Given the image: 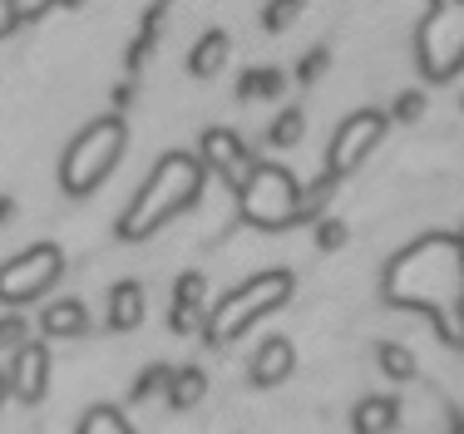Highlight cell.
<instances>
[{
  "instance_id": "ac0fdd59",
  "label": "cell",
  "mask_w": 464,
  "mask_h": 434,
  "mask_svg": "<svg viewBox=\"0 0 464 434\" xmlns=\"http://www.w3.org/2000/svg\"><path fill=\"white\" fill-rule=\"evenodd\" d=\"M375 355H381V361H375V365H381V375H385V381H395V385H405V381H415V375H420V361L411 355V346H391V341H385Z\"/></svg>"
},
{
  "instance_id": "8992f818",
  "label": "cell",
  "mask_w": 464,
  "mask_h": 434,
  "mask_svg": "<svg viewBox=\"0 0 464 434\" xmlns=\"http://www.w3.org/2000/svg\"><path fill=\"white\" fill-rule=\"evenodd\" d=\"M415 60L430 84H445L464 70V0H435L430 5L415 35Z\"/></svg>"
},
{
  "instance_id": "52a82bcc",
  "label": "cell",
  "mask_w": 464,
  "mask_h": 434,
  "mask_svg": "<svg viewBox=\"0 0 464 434\" xmlns=\"http://www.w3.org/2000/svg\"><path fill=\"white\" fill-rule=\"evenodd\" d=\"M64 276V252L60 242H35V247L15 252L0 262V306H30Z\"/></svg>"
},
{
  "instance_id": "9a60e30c",
  "label": "cell",
  "mask_w": 464,
  "mask_h": 434,
  "mask_svg": "<svg viewBox=\"0 0 464 434\" xmlns=\"http://www.w3.org/2000/svg\"><path fill=\"white\" fill-rule=\"evenodd\" d=\"M227 54H232V40L223 30H208V35L193 40V50H188V74H193V80H218Z\"/></svg>"
},
{
  "instance_id": "7c38bea8",
  "label": "cell",
  "mask_w": 464,
  "mask_h": 434,
  "mask_svg": "<svg viewBox=\"0 0 464 434\" xmlns=\"http://www.w3.org/2000/svg\"><path fill=\"white\" fill-rule=\"evenodd\" d=\"M292 371H296L292 341H286V336H267L257 346V355H252V365H247V381L257 385V391H272V385H282Z\"/></svg>"
},
{
  "instance_id": "9c48e42d",
  "label": "cell",
  "mask_w": 464,
  "mask_h": 434,
  "mask_svg": "<svg viewBox=\"0 0 464 434\" xmlns=\"http://www.w3.org/2000/svg\"><path fill=\"white\" fill-rule=\"evenodd\" d=\"M198 159H203V169L208 173H218L223 183L237 193L242 183H247V173H252V153H247V143L237 139L232 129H208L203 139H198Z\"/></svg>"
},
{
  "instance_id": "d590c367",
  "label": "cell",
  "mask_w": 464,
  "mask_h": 434,
  "mask_svg": "<svg viewBox=\"0 0 464 434\" xmlns=\"http://www.w3.org/2000/svg\"><path fill=\"white\" fill-rule=\"evenodd\" d=\"M459 247H464V227H459Z\"/></svg>"
},
{
  "instance_id": "4316f807",
  "label": "cell",
  "mask_w": 464,
  "mask_h": 434,
  "mask_svg": "<svg viewBox=\"0 0 464 434\" xmlns=\"http://www.w3.org/2000/svg\"><path fill=\"white\" fill-rule=\"evenodd\" d=\"M153 44H159V30L143 25V30H139V40H134V50H129V70H143V60L153 54Z\"/></svg>"
},
{
  "instance_id": "8fae6325",
  "label": "cell",
  "mask_w": 464,
  "mask_h": 434,
  "mask_svg": "<svg viewBox=\"0 0 464 434\" xmlns=\"http://www.w3.org/2000/svg\"><path fill=\"white\" fill-rule=\"evenodd\" d=\"M104 311H109V331H139L143 316H149V292H143L139 276H124V282L109 286L104 296Z\"/></svg>"
},
{
  "instance_id": "e575fe53",
  "label": "cell",
  "mask_w": 464,
  "mask_h": 434,
  "mask_svg": "<svg viewBox=\"0 0 464 434\" xmlns=\"http://www.w3.org/2000/svg\"><path fill=\"white\" fill-rule=\"evenodd\" d=\"M455 434H464V420H455Z\"/></svg>"
},
{
  "instance_id": "603a6c76",
  "label": "cell",
  "mask_w": 464,
  "mask_h": 434,
  "mask_svg": "<svg viewBox=\"0 0 464 434\" xmlns=\"http://www.w3.org/2000/svg\"><path fill=\"white\" fill-rule=\"evenodd\" d=\"M25 341H30V321L25 316H15V311H10V316H0V355L15 351V346H25Z\"/></svg>"
},
{
  "instance_id": "30bf717a",
  "label": "cell",
  "mask_w": 464,
  "mask_h": 434,
  "mask_svg": "<svg viewBox=\"0 0 464 434\" xmlns=\"http://www.w3.org/2000/svg\"><path fill=\"white\" fill-rule=\"evenodd\" d=\"M10 395L20 405H40L50 395V351L40 341H25V346L10 351Z\"/></svg>"
},
{
  "instance_id": "ffe728a7",
  "label": "cell",
  "mask_w": 464,
  "mask_h": 434,
  "mask_svg": "<svg viewBox=\"0 0 464 434\" xmlns=\"http://www.w3.org/2000/svg\"><path fill=\"white\" fill-rule=\"evenodd\" d=\"M286 89V74L282 70H247L237 84V99H277Z\"/></svg>"
},
{
  "instance_id": "4fadbf2b",
  "label": "cell",
  "mask_w": 464,
  "mask_h": 434,
  "mask_svg": "<svg viewBox=\"0 0 464 434\" xmlns=\"http://www.w3.org/2000/svg\"><path fill=\"white\" fill-rule=\"evenodd\" d=\"M40 336H50V341L90 336V306H84L80 296H60V302H50L45 311H40Z\"/></svg>"
},
{
  "instance_id": "f546056e",
  "label": "cell",
  "mask_w": 464,
  "mask_h": 434,
  "mask_svg": "<svg viewBox=\"0 0 464 434\" xmlns=\"http://www.w3.org/2000/svg\"><path fill=\"white\" fill-rule=\"evenodd\" d=\"M15 25H20V20H15V5H10V0H0V40H5Z\"/></svg>"
},
{
  "instance_id": "ba28073f",
  "label": "cell",
  "mask_w": 464,
  "mask_h": 434,
  "mask_svg": "<svg viewBox=\"0 0 464 434\" xmlns=\"http://www.w3.org/2000/svg\"><path fill=\"white\" fill-rule=\"evenodd\" d=\"M385 129H391V114H381V109H356V114H346L331 133V149H326V173L331 178H346L356 173L361 163L371 159V149L385 139Z\"/></svg>"
},
{
  "instance_id": "8d00e7d4",
  "label": "cell",
  "mask_w": 464,
  "mask_h": 434,
  "mask_svg": "<svg viewBox=\"0 0 464 434\" xmlns=\"http://www.w3.org/2000/svg\"><path fill=\"white\" fill-rule=\"evenodd\" d=\"M459 109H464V99H459Z\"/></svg>"
},
{
  "instance_id": "4dcf8cb0",
  "label": "cell",
  "mask_w": 464,
  "mask_h": 434,
  "mask_svg": "<svg viewBox=\"0 0 464 434\" xmlns=\"http://www.w3.org/2000/svg\"><path fill=\"white\" fill-rule=\"evenodd\" d=\"M129 99H134V84H119V89H114V104H119V109H124V104H129Z\"/></svg>"
},
{
  "instance_id": "e0dca14e",
  "label": "cell",
  "mask_w": 464,
  "mask_h": 434,
  "mask_svg": "<svg viewBox=\"0 0 464 434\" xmlns=\"http://www.w3.org/2000/svg\"><path fill=\"white\" fill-rule=\"evenodd\" d=\"M74 434H134V425H129L124 410H114V405H90L80 415V425H74Z\"/></svg>"
},
{
  "instance_id": "836d02e7",
  "label": "cell",
  "mask_w": 464,
  "mask_h": 434,
  "mask_svg": "<svg viewBox=\"0 0 464 434\" xmlns=\"http://www.w3.org/2000/svg\"><path fill=\"white\" fill-rule=\"evenodd\" d=\"M54 5H70V10H80V5H90V0H54Z\"/></svg>"
},
{
  "instance_id": "277c9868",
  "label": "cell",
  "mask_w": 464,
  "mask_h": 434,
  "mask_svg": "<svg viewBox=\"0 0 464 434\" xmlns=\"http://www.w3.org/2000/svg\"><path fill=\"white\" fill-rule=\"evenodd\" d=\"M124 143H129V124L119 114H104V119H90L70 143H64V159H60V188L80 203V198L99 193L109 173L119 169L124 159Z\"/></svg>"
},
{
  "instance_id": "f1b7e54d",
  "label": "cell",
  "mask_w": 464,
  "mask_h": 434,
  "mask_svg": "<svg viewBox=\"0 0 464 434\" xmlns=\"http://www.w3.org/2000/svg\"><path fill=\"white\" fill-rule=\"evenodd\" d=\"M10 5H15V20H20V25H30V20L50 15V10H54V0H10Z\"/></svg>"
},
{
  "instance_id": "484cf974",
  "label": "cell",
  "mask_w": 464,
  "mask_h": 434,
  "mask_svg": "<svg viewBox=\"0 0 464 434\" xmlns=\"http://www.w3.org/2000/svg\"><path fill=\"white\" fill-rule=\"evenodd\" d=\"M420 114H425V94H420V89L401 94V99H395V109H391V119H401V124H415Z\"/></svg>"
},
{
  "instance_id": "1f68e13d",
  "label": "cell",
  "mask_w": 464,
  "mask_h": 434,
  "mask_svg": "<svg viewBox=\"0 0 464 434\" xmlns=\"http://www.w3.org/2000/svg\"><path fill=\"white\" fill-rule=\"evenodd\" d=\"M15 217V203H10V198H0V222H10Z\"/></svg>"
},
{
  "instance_id": "d6986e66",
  "label": "cell",
  "mask_w": 464,
  "mask_h": 434,
  "mask_svg": "<svg viewBox=\"0 0 464 434\" xmlns=\"http://www.w3.org/2000/svg\"><path fill=\"white\" fill-rule=\"evenodd\" d=\"M302 139H306V114H302V109H282V114L267 124V143H272V149H296Z\"/></svg>"
},
{
  "instance_id": "5b68a950",
  "label": "cell",
  "mask_w": 464,
  "mask_h": 434,
  "mask_svg": "<svg viewBox=\"0 0 464 434\" xmlns=\"http://www.w3.org/2000/svg\"><path fill=\"white\" fill-rule=\"evenodd\" d=\"M306 207V188L296 183L292 173L282 169V163H252L247 183L237 188V222H247V227L257 232H286L296 227Z\"/></svg>"
},
{
  "instance_id": "7402d4cb",
  "label": "cell",
  "mask_w": 464,
  "mask_h": 434,
  "mask_svg": "<svg viewBox=\"0 0 464 434\" xmlns=\"http://www.w3.org/2000/svg\"><path fill=\"white\" fill-rule=\"evenodd\" d=\"M169 375H173V365H163V361L143 365V371H139V381H134V395H129V400H139V405H143V400L163 395V391H169Z\"/></svg>"
},
{
  "instance_id": "3957f363",
  "label": "cell",
  "mask_w": 464,
  "mask_h": 434,
  "mask_svg": "<svg viewBox=\"0 0 464 434\" xmlns=\"http://www.w3.org/2000/svg\"><path fill=\"white\" fill-rule=\"evenodd\" d=\"M286 302H292V272H286V266H267V272L242 276L223 302L208 311V321H203L208 346H232V341H242L262 316H272V311L286 306Z\"/></svg>"
},
{
  "instance_id": "d6a6232c",
  "label": "cell",
  "mask_w": 464,
  "mask_h": 434,
  "mask_svg": "<svg viewBox=\"0 0 464 434\" xmlns=\"http://www.w3.org/2000/svg\"><path fill=\"white\" fill-rule=\"evenodd\" d=\"M5 400H10V375L0 371V410H5Z\"/></svg>"
},
{
  "instance_id": "6da1fadb",
  "label": "cell",
  "mask_w": 464,
  "mask_h": 434,
  "mask_svg": "<svg viewBox=\"0 0 464 434\" xmlns=\"http://www.w3.org/2000/svg\"><path fill=\"white\" fill-rule=\"evenodd\" d=\"M385 302L435 321L440 341L464 351V247L450 232H425L385 262Z\"/></svg>"
},
{
  "instance_id": "cb8c5ba5",
  "label": "cell",
  "mask_w": 464,
  "mask_h": 434,
  "mask_svg": "<svg viewBox=\"0 0 464 434\" xmlns=\"http://www.w3.org/2000/svg\"><path fill=\"white\" fill-rule=\"evenodd\" d=\"M296 15H302V0H267V10H262V25H267V30H286Z\"/></svg>"
},
{
  "instance_id": "83f0119b",
  "label": "cell",
  "mask_w": 464,
  "mask_h": 434,
  "mask_svg": "<svg viewBox=\"0 0 464 434\" xmlns=\"http://www.w3.org/2000/svg\"><path fill=\"white\" fill-rule=\"evenodd\" d=\"M316 247H322V252L346 247V222H322V227H316Z\"/></svg>"
},
{
  "instance_id": "44dd1931",
  "label": "cell",
  "mask_w": 464,
  "mask_h": 434,
  "mask_svg": "<svg viewBox=\"0 0 464 434\" xmlns=\"http://www.w3.org/2000/svg\"><path fill=\"white\" fill-rule=\"evenodd\" d=\"M208 302V276L203 272H183L173 282V306H188V311H203Z\"/></svg>"
},
{
  "instance_id": "7a4b0ae2",
  "label": "cell",
  "mask_w": 464,
  "mask_h": 434,
  "mask_svg": "<svg viewBox=\"0 0 464 434\" xmlns=\"http://www.w3.org/2000/svg\"><path fill=\"white\" fill-rule=\"evenodd\" d=\"M203 159L173 149L153 163V173L139 183V193L129 198V207L114 222V237L119 242H149L153 232H163L169 222H179L183 213H193L198 198H203Z\"/></svg>"
},
{
  "instance_id": "5bb4252c",
  "label": "cell",
  "mask_w": 464,
  "mask_h": 434,
  "mask_svg": "<svg viewBox=\"0 0 464 434\" xmlns=\"http://www.w3.org/2000/svg\"><path fill=\"white\" fill-rule=\"evenodd\" d=\"M395 425H401V395H361L351 410L356 434H391Z\"/></svg>"
},
{
  "instance_id": "d4e9b609",
  "label": "cell",
  "mask_w": 464,
  "mask_h": 434,
  "mask_svg": "<svg viewBox=\"0 0 464 434\" xmlns=\"http://www.w3.org/2000/svg\"><path fill=\"white\" fill-rule=\"evenodd\" d=\"M326 60H331V50H326V44H316V50H306V54H302V64H296V80H302L306 89H312V84L326 74Z\"/></svg>"
},
{
  "instance_id": "2e32d148",
  "label": "cell",
  "mask_w": 464,
  "mask_h": 434,
  "mask_svg": "<svg viewBox=\"0 0 464 434\" xmlns=\"http://www.w3.org/2000/svg\"><path fill=\"white\" fill-rule=\"evenodd\" d=\"M163 400H169V410H198L208 400V375L198 365H173Z\"/></svg>"
},
{
  "instance_id": "74e56055",
  "label": "cell",
  "mask_w": 464,
  "mask_h": 434,
  "mask_svg": "<svg viewBox=\"0 0 464 434\" xmlns=\"http://www.w3.org/2000/svg\"><path fill=\"white\" fill-rule=\"evenodd\" d=\"M302 5H306V0H302Z\"/></svg>"
}]
</instances>
